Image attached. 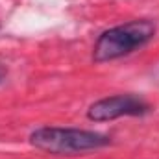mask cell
I'll return each mask as SVG.
<instances>
[{
	"mask_svg": "<svg viewBox=\"0 0 159 159\" xmlns=\"http://www.w3.org/2000/svg\"><path fill=\"white\" fill-rule=\"evenodd\" d=\"M32 144L44 152L59 156H74L89 150H98L109 144V137L98 131L76 128H39L32 135Z\"/></svg>",
	"mask_w": 159,
	"mask_h": 159,
	"instance_id": "cell-1",
	"label": "cell"
},
{
	"mask_svg": "<svg viewBox=\"0 0 159 159\" xmlns=\"http://www.w3.org/2000/svg\"><path fill=\"white\" fill-rule=\"evenodd\" d=\"M154 34H156V26L150 20H131V22L115 26L98 37L93 57L98 63L119 59L122 56H128L129 52L144 46L154 37Z\"/></svg>",
	"mask_w": 159,
	"mask_h": 159,
	"instance_id": "cell-2",
	"label": "cell"
},
{
	"mask_svg": "<svg viewBox=\"0 0 159 159\" xmlns=\"http://www.w3.org/2000/svg\"><path fill=\"white\" fill-rule=\"evenodd\" d=\"M148 109H150L148 104L135 94H117V96H107L94 102L89 107L87 115L91 120L104 122V120H115L120 117L144 115Z\"/></svg>",
	"mask_w": 159,
	"mask_h": 159,
	"instance_id": "cell-3",
	"label": "cell"
},
{
	"mask_svg": "<svg viewBox=\"0 0 159 159\" xmlns=\"http://www.w3.org/2000/svg\"><path fill=\"white\" fill-rule=\"evenodd\" d=\"M0 80H2V74H0Z\"/></svg>",
	"mask_w": 159,
	"mask_h": 159,
	"instance_id": "cell-4",
	"label": "cell"
}]
</instances>
